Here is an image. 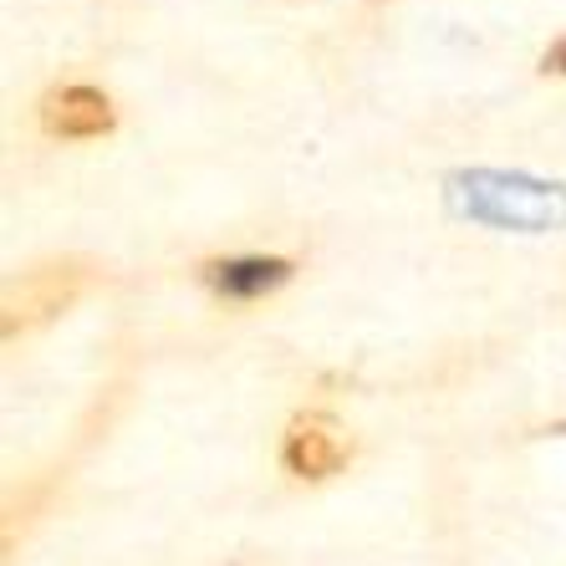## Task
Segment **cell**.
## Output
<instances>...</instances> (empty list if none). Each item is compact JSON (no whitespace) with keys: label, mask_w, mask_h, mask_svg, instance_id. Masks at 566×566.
I'll return each instance as SVG.
<instances>
[{"label":"cell","mask_w":566,"mask_h":566,"mask_svg":"<svg viewBox=\"0 0 566 566\" xmlns=\"http://www.w3.org/2000/svg\"><path fill=\"white\" fill-rule=\"evenodd\" d=\"M291 271H296V265H291L286 255H220V261L199 265L205 286H210L214 296H224V302H255L265 291L286 286Z\"/></svg>","instance_id":"5b68a950"},{"label":"cell","mask_w":566,"mask_h":566,"mask_svg":"<svg viewBox=\"0 0 566 566\" xmlns=\"http://www.w3.org/2000/svg\"><path fill=\"white\" fill-rule=\"evenodd\" d=\"M353 460V444L337 429V419L327 413H296L286 423V439H281V464H286L296 480H332Z\"/></svg>","instance_id":"3957f363"},{"label":"cell","mask_w":566,"mask_h":566,"mask_svg":"<svg viewBox=\"0 0 566 566\" xmlns=\"http://www.w3.org/2000/svg\"><path fill=\"white\" fill-rule=\"evenodd\" d=\"M546 434H566V423H556V429H546Z\"/></svg>","instance_id":"52a82bcc"},{"label":"cell","mask_w":566,"mask_h":566,"mask_svg":"<svg viewBox=\"0 0 566 566\" xmlns=\"http://www.w3.org/2000/svg\"><path fill=\"white\" fill-rule=\"evenodd\" d=\"M449 210L460 220L495 224V230H566V185L552 179H531V174H505V169H470L449 174Z\"/></svg>","instance_id":"6da1fadb"},{"label":"cell","mask_w":566,"mask_h":566,"mask_svg":"<svg viewBox=\"0 0 566 566\" xmlns=\"http://www.w3.org/2000/svg\"><path fill=\"white\" fill-rule=\"evenodd\" d=\"M541 72H556V77H566V36L556 41L546 56H541Z\"/></svg>","instance_id":"8992f818"},{"label":"cell","mask_w":566,"mask_h":566,"mask_svg":"<svg viewBox=\"0 0 566 566\" xmlns=\"http://www.w3.org/2000/svg\"><path fill=\"white\" fill-rule=\"evenodd\" d=\"M41 128L52 133V138H103V133L118 128V107L113 97L97 93V87H56V93L41 97Z\"/></svg>","instance_id":"277c9868"},{"label":"cell","mask_w":566,"mask_h":566,"mask_svg":"<svg viewBox=\"0 0 566 566\" xmlns=\"http://www.w3.org/2000/svg\"><path fill=\"white\" fill-rule=\"evenodd\" d=\"M87 276H93L87 261H56V265H41V271L21 276L6 291V337L31 332V327H41V322H52L56 312H66V306L82 296Z\"/></svg>","instance_id":"7a4b0ae2"}]
</instances>
